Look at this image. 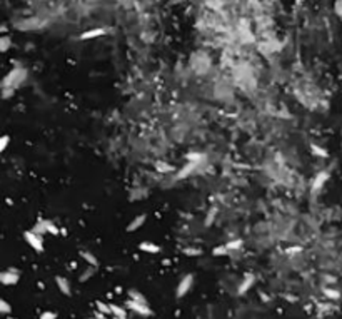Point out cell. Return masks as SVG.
<instances>
[{"mask_svg": "<svg viewBox=\"0 0 342 319\" xmlns=\"http://www.w3.org/2000/svg\"><path fill=\"white\" fill-rule=\"evenodd\" d=\"M10 47H12V40H10L9 36H2L0 37V54L7 52Z\"/></svg>", "mask_w": 342, "mask_h": 319, "instance_id": "cell-15", "label": "cell"}, {"mask_svg": "<svg viewBox=\"0 0 342 319\" xmlns=\"http://www.w3.org/2000/svg\"><path fill=\"white\" fill-rule=\"evenodd\" d=\"M27 75H29V72H27V69L24 67H15L12 69L9 74H7L5 77L2 79V89H5V87H9V89H17L18 85H22L25 82V79H27Z\"/></svg>", "mask_w": 342, "mask_h": 319, "instance_id": "cell-1", "label": "cell"}, {"mask_svg": "<svg viewBox=\"0 0 342 319\" xmlns=\"http://www.w3.org/2000/svg\"><path fill=\"white\" fill-rule=\"evenodd\" d=\"M126 307L127 309H130V311H134V313L141 314V316H150V314H152V311H150V307L147 304H141V302L130 301V299H127Z\"/></svg>", "mask_w": 342, "mask_h": 319, "instance_id": "cell-5", "label": "cell"}, {"mask_svg": "<svg viewBox=\"0 0 342 319\" xmlns=\"http://www.w3.org/2000/svg\"><path fill=\"white\" fill-rule=\"evenodd\" d=\"M254 282H255V276L254 274H246L244 276V279H242V282L239 284V287H237V294H246L249 289H251L252 286H254Z\"/></svg>", "mask_w": 342, "mask_h": 319, "instance_id": "cell-7", "label": "cell"}, {"mask_svg": "<svg viewBox=\"0 0 342 319\" xmlns=\"http://www.w3.org/2000/svg\"><path fill=\"white\" fill-rule=\"evenodd\" d=\"M334 7H336V15H337V17H341V15H342V12H341V10H342V2H341V0H337V2L334 3Z\"/></svg>", "mask_w": 342, "mask_h": 319, "instance_id": "cell-31", "label": "cell"}, {"mask_svg": "<svg viewBox=\"0 0 342 319\" xmlns=\"http://www.w3.org/2000/svg\"><path fill=\"white\" fill-rule=\"evenodd\" d=\"M10 313H12V306L5 299H0V314H10Z\"/></svg>", "mask_w": 342, "mask_h": 319, "instance_id": "cell-17", "label": "cell"}, {"mask_svg": "<svg viewBox=\"0 0 342 319\" xmlns=\"http://www.w3.org/2000/svg\"><path fill=\"white\" fill-rule=\"evenodd\" d=\"M242 246V239H237V241H231V243L225 244V249L227 251H235V249H239Z\"/></svg>", "mask_w": 342, "mask_h": 319, "instance_id": "cell-18", "label": "cell"}, {"mask_svg": "<svg viewBox=\"0 0 342 319\" xmlns=\"http://www.w3.org/2000/svg\"><path fill=\"white\" fill-rule=\"evenodd\" d=\"M184 252L185 256H200L202 254V251L200 249H192V247H187V249H184Z\"/></svg>", "mask_w": 342, "mask_h": 319, "instance_id": "cell-27", "label": "cell"}, {"mask_svg": "<svg viewBox=\"0 0 342 319\" xmlns=\"http://www.w3.org/2000/svg\"><path fill=\"white\" fill-rule=\"evenodd\" d=\"M139 249H141L142 252H147V254H159V252H161V246H157V244H154V243H149V241L139 244Z\"/></svg>", "mask_w": 342, "mask_h": 319, "instance_id": "cell-10", "label": "cell"}, {"mask_svg": "<svg viewBox=\"0 0 342 319\" xmlns=\"http://www.w3.org/2000/svg\"><path fill=\"white\" fill-rule=\"evenodd\" d=\"M10 319H15V318H10Z\"/></svg>", "mask_w": 342, "mask_h": 319, "instance_id": "cell-33", "label": "cell"}, {"mask_svg": "<svg viewBox=\"0 0 342 319\" xmlns=\"http://www.w3.org/2000/svg\"><path fill=\"white\" fill-rule=\"evenodd\" d=\"M20 279V274H18L15 269H7L0 272V284L3 286H15Z\"/></svg>", "mask_w": 342, "mask_h": 319, "instance_id": "cell-4", "label": "cell"}, {"mask_svg": "<svg viewBox=\"0 0 342 319\" xmlns=\"http://www.w3.org/2000/svg\"><path fill=\"white\" fill-rule=\"evenodd\" d=\"M90 319H94V318H90Z\"/></svg>", "mask_w": 342, "mask_h": 319, "instance_id": "cell-34", "label": "cell"}, {"mask_svg": "<svg viewBox=\"0 0 342 319\" xmlns=\"http://www.w3.org/2000/svg\"><path fill=\"white\" fill-rule=\"evenodd\" d=\"M108 307H110V314H114L115 318H126L127 316V313H126L124 307L115 306V304H108Z\"/></svg>", "mask_w": 342, "mask_h": 319, "instance_id": "cell-16", "label": "cell"}, {"mask_svg": "<svg viewBox=\"0 0 342 319\" xmlns=\"http://www.w3.org/2000/svg\"><path fill=\"white\" fill-rule=\"evenodd\" d=\"M114 319H126V318H114Z\"/></svg>", "mask_w": 342, "mask_h": 319, "instance_id": "cell-32", "label": "cell"}, {"mask_svg": "<svg viewBox=\"0 0 342 319\" xmlns=\"http://www.w3.org/2000/svg\"><path fill=\"white\" fill-rule=\"evenodd\" d=\"M327 181H329V170H321V172L314 177L312 184H310V190H312V194L319 192V190L322 189V186H324Z\"/></svg>", "mask_w": 342, "mask_h": 319, "instance_id": "cell-6", "label": "cell"}, {"mask_svg": "<svg viewBox=\"0 0 342 319\" xmlns=\"http://www.w3.org/2000/svg\"><path fill=\"white\" fill-rule=\"evenodd\" d=\"M9 144H10V137L9 135H0V154L3 152V150L9 147Z\"/></svg>", "mask_w": 342, "mask_h": 319, "instance_id": "cell-20", "label": "cell"}, {"mask_svg": "<svg viewBox=\"0 0 342 319\" xmlns=\"http://www.w3.org/2000/svg\"><path fill=\"white\" fill-rule=\"evenodd\" d=\"M212 254H214V256H225V254H229V251L225 249V246H217V247L212 251Z\"/></svg>", "mask_w": 342, "mask_h": 319, "instance_id": "cell-26", "label": "cell"}, {"mask_svg": "<svg viewBox=\"0 0 342 319\" xmlns=\"http://www.w3.org/2000/svg\"><path fill=\"white\" fill-rule=\"evenodd\" d=\"M159 167V169L162 170V172H169V170H174L172 169V166H167V164H164V162H157V164H155Z\"/></svg>", "mask_w": 342, "mask_h": 319, "instance_id": "cell-30", "label": "cell"}, {"mask_svg": "<svg viewBox=\"0 0 342 319\" xmlns=\"http://www.w3.org/2000/svg\"><path fill=\"white\" fill-rule=\"evenodd\" d=\"M24 239L29 243V246L32 249H36L37 252L44 251V239H42V236L34 234L32 231H25L24 232Z\"/></svg>", "mask_w": 342, "mask_h": 319, "instance_id": "cell-2", "label": "cell"}, {"mask_svg": "<svg viewBox=\"0 0 342 319\" xmlns=\"http://www.w3.org/2000/svg\"><path fill=\"white\" fill-rule=\"evenodd\" d=\"M55 282H57V287H59V291L64 296H71V282L67 281L65 278H62V276H57L55 278Z\"/></svg>", "mask_w": 342, "mask_h": 319, "instance_id": "cell-11", "label": "cell"}, {"mask_svg": "<svg viewBox=\"0 0 342 319\" xmlns=\"http://www.w3.org/2000/svg\"><path fill=\"white\" fill-rule=\"evenodd\" d=\"M106 34V29H100V27H95V29H90V30H85L84 34H80L79 40H89V38H95V37H100Z\"/></svg>", "mask_w": 342, "mask_h": 319, "instance_id": "cell-8", "label": "cell"}, {"mask_svg": "<svg viewBox=\"0 0 342 319\" xmlns=\"http://www.w3.org/2000/svg\"><path fill=\"white\" fill-rule=\"evenodd\" d=\"M40 319H57V314L54 311H45L40 314Z\"/></svg>", "mask_w": 342, "mask_h": 319, "instance_id": "cell-29", "label": "cell"}, {"mask_svg": "<svg viewBox=\"0 0 342 319\" xmlns=\"http://www.w3.org/2000/svg\"><path fill=\"white\" fill-rule=\"evenodd\" d=\"M310 149H312V152L316 154V155H321V157H327V150H324V149H321V147L319 146H312L310 147Z\"/></svg>", "mask_w": 342, "mask_h": 319, "instance_id": "cell-25", "label": "cell"}, {"mask_svg": "<svg viewBox=\"0 0 342 319\" xmlns=\"http://www.w3.org/2000/svg\"><path fill=\"white\" fill-rule=\"evenodd\" d=\"M129 299L130 301H135V302H141V304H147V299L135 289H130L129 291Z\"/></svg>", "mask_w": 342, "mask_h": 319, "instance_id": "cell-14", "label": "cell"}, {"mask_svg": "<svg viewBox=\"0 0 342 319\" xmlns=\"http://www.w3.org/2000/svg\"><path fill=\"white\" fill-rule=\"evenodd\" d=\"M80 256H82V259H84L85 263H87L90 267H94V269H95L97 266H99V259H97L95 256L92 254V252H89V251H82V252H80Z\"/></svg>", "mask_w": 342, "mask_h": 319, "instance_id": "cell-12", "label": "cell"}, {"mask_svg": "<svg viewBox=\"0 0 342 319\" xmlns=\"http://www.w3.org/2000/svg\"><path fill=\"white\" fill-rule=\"evenodd\" d=\"M14 89H9V87H5V89H2V99H10V97L14 95Z\"/></svg>", "mask_w": 342, "mask_h": 319, "instance_id": "cell-28", "label": "cell"}, {"mask_svg": "<svg viewBox=\"0 0 342 319\" xmlns=\"http://www.w3.org/2000/svg\"><path fill=\"white\" fill-rule=\"evenodd\" d=\"M145 221H147L145 214H141V216L134 217V219H132V223L127 225V232H134V231H137V229H141L142 225L145 224Z\"/></svg>", "mask_w": 342, "mask_h": 319, "instance_id": "cell-9", "label": "cell"}, {"mask_svg": "<svg viewBox=\"0 0 342 319\" xmlns=\"http://www.w3.org/2000/svg\"><path fill=\"white\" fill-rule=\"evenodd\" d=\"M42 224H44V229H45V232H50L52 236H57L60 232V229L57 227L55 224L52 223V221H49V219H42Z\"/></svg>", "mask_w": 342, "mask_h": 319, "instance_id": "cell-13", "label": "cell"}, {"mask_svg": "<svg viewBox=\"0 0 342 319\" xmlns=\"http://www.w3.org/2000/svg\"><path fill=\"white\" fill-rule=\"evenodd\" d=\"M190 170H196V164H194V162H190V164H189L187 167H185L184 170H180V174H179V176H177V179L189 176V174H190Z\"/></svg>", "mask_w": 342, "mask_h": 319, "instance_id": "cell-22", "label": "cell"}, {"mask_svg": "<svg viewBox=\"0 0 342 319\" xmlns=\"http://www.w3.org/2000/svg\"><path fill=\"white\" fill-rule=\"evenodd\" d=\"M32 232H34V234H37V236L45 234V229H44V224H42V219H38V223H37L36 225H34Z\"/></svg>", "mask_w": 342, "mask_h": 319, "instance_id": "cell-21", "label": "cell"}, {"mask_svg": "<svg viewBox=\"0 0 342 319\" xmlns=\"http://www.w3.org/2000/svg\"><path fill=\"white\" fill-rule=\"evenodd\" d=\"M97 309H99V313H102V316L104 314H110V307H108V304H104V302H100V301H97Z\"/></svg>", "mask_w": 342, "mask_h": 319, "instance_id": "cell-23", "label": "cell"}, {"mask_svg": "<svg viewBox=\"0 0 342 319\" xmlns=\"http://www.w3.org/2000/svg\"><path fill=\"white\" fill-rule=\"evenodd\" d=\"M192 286H194V276L192 274H185L184 278L180 279V282H179L176 296L177 298H184V296L187 294L190 289H192Z\"/></svg>", "mask_w": 342, "mask_h": 319, "instance_id": "cell-3", "label": "cell"}, {"mask_svg": "<svg viewBox=\"0 0 342 319\" xmlns=\"http://www.w3.org/2000/svg\"><path fill=\"white\" fill-rule=\"evenodd\" d=\"M324 294L327 296V298H330V299H336V301L341 298L339 291H337V289H330V287H325V289H324Z\"/></svg>", "mask_w": 342, "mask_h": 319, "instance_id": "cell-19", "label": "cell"}, {"mask_svg": "<svg viewBox=\"0 0 342 319\" xmlns=\"http://www.w3.org/2000/svg\"><path fill=\"white\" fill-rule=\"evenodd\" d=\"M94 276V267H90V269H85L84 271V274L80 276V282H85V281H89V279Z\"/></svg>", "mask_w": 342, "mask_h": 319, "instance_id": "cell-24", "label": "cell"}]
</instances>
